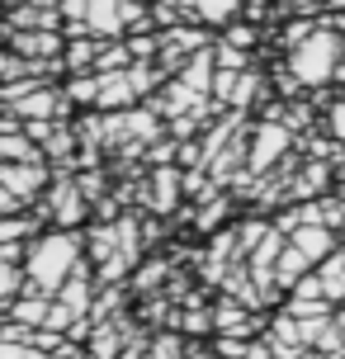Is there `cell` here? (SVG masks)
I'll return each mask as SVG.
<instances>
[{
  "mask_svg": "<svg viewBox=\"0 0 345 359\" xmlns=\"http://www.w3.org/2000/svg\"><path fill=\"white\" fill-rule=\"evenodd\" d=\"M95 57H100V53H95V43L76 38L72 48H67V67H72V72H86V67H90V72H95Z\"/></svg>",
  "mask_w": 345,
  "mask_h": 359,
  "instance_id": "ffe728a7",
  "label": "cell"
},
{
  "mask_svg": "<svg viewBox=\"0 0 345 359\" xmlns=\"http://www.w3.org/2000/svg\"><path fill=\"white\" fill-rule=\"evenodd\" d=\"M184 359H222V355H218V350H189Z\"/></svg>",
  "mask_w": 345,
  "mask_h": 359,
  "instance_id": "603a6c76",
  "label": "cell"
},
{
  "mask_svg": "<svg viewBox=\"0 0 345 359\" xmlns=\"http://www.w3.org/2000/svg\"><path fill=\"white\" fill-rule=\"evenodd\" d=\"M53 217L67 222V227L86 217V194H81V184H72V180H57L53 184Z\"/></svg>",
  "mask_w": 345,
  "mask_h": 359,
  "instance_id": "8992f818",
  "label": "cell"
},
{
  "mask_svg": "<svg viewBox=\"0 0 345 359\" xmlns=\"http://www.w3.org/2000/svg\"><path fill=\"white\" fill-rule=\"evenodd\" d=\"M341 29H345V19H341Z\"/></svg>",
  "mask_w": 345,
  "mask_h": 359,
  "instance_id": "484cf974",
  "label": "cell"
},
{
  "mask_svg": "<svg viewBox=\"0 0 345 359\" xmlns=\"http://www.w3.org/2000/svg\"><path fill=\"white\" fill-rule=\"evenodd\" d=\"M0 184L15 198H34L48 184V165L43 161H0Z\"/></svg>",
  "mask_w": 345,
  "mask_h": 359,
  "instance_id": "3957f363",
  "label": "cell"
},
{
  "mask_svg": "<svg viewBox=\"0 0 345 359\" xmlns=\"http://www.w3.org/2000/svg\"><path fill=\"white\" fill-rule=\"evenodd\" d=\"M57 298H62V307L72 312L76 322H90V317H86V312H90V274H86V265H81L72 279L62 284V293H57Z\"/></svg>",
  "mask_w": 345,
  "mask_h": 359,
  "instance_id": "ba28073f",
  "label": "cell"
},
{
  "mask_svg": "<svg viewBox=\"0 0 345 359\" xmlns=\"http://www.w3.org/2000/svg\"><path fill=\"white\" fill-rule=\"evenodd\" d=\"M293 10H317V5H322V0H289Z\"/></svg>",
  "mask_w": 345,
  "mask_h": 359,
  "instance_id": "cb8c5ba5",
  "label": "cell"
},
{
  "mask_svg": "<svg viewBox=\"0 0 345 359\" xmlns=\"http://www.w3.org/2000/svg\"><path fill=\"white\" fill-rule=\"evenodd\" d=\"M180 10L203 19V24H227V19L241 10V0H180Z\"/></svg>",
  "mask_w": 345,
  "mask_h": 359,
  "instance_id": "8fae6325",
  "label": "cell"
},
{
  "mask_svg": "<svg viewBox=\"0 0 345 359\" xmlns=\"http://www.w3.org/2000/svg\"><path fill=\"white\" fill-rule=\"evenodd\" d=\"M151 184H156L151 203H156V208H170V203H175V194H180V175H175V170H156V180H151Z\"/></svg>",
  "mask_w": 345,
  "mask_h": 359,
  "instance_id": "ac0fdd59",
  "label": "cell"
},
{
  "mask_svg": "<svg viewBox=\"0 0 345 359\" xmlns=\"http://www.w3.org/2000/svg\"><path fill=\"white\" fill-rule=\"evenodd\" d=\"M308 255L298 251V246H284V255H279V284H293L298 274H308Z\"/></svg>",
  "mask_w": 345,
  "mask_h": 359,
  "instance_id": "e0dca14e",
  "label": "cell"
},
{
  "mask_svg": "<svg viewBox=\"0 0 345 359\" xmlns=\"http://www.w3.org/2000/svg\"><path fill=\"white\" fill-rule=\"evenodd\" d=\"M53 317V303H48V293H29V298H19L10 303V322L15 326H29V331H43Z\"/></svg>",
  "mask_w": 345,
  "mask_h": 359,
  "instance_id": "52a82bcc",
  "label": "cell"
},
{
  "mask_svg": "<svg viewBox=\"0 0 345 359\" xmlns=\"http://www.w3.org/2000/svg\"><path fill=\"white\" fill-rule=\"evenodd\" d=\"M15 24H19V29H29V24H34V29H53L57 15H53V10H43V5H24V10H15Z\"/></svg>",
  "mask_w": 345,
  "mask_h": 359,
  "instance_id": "d6986e66",
  "label": "cell"
},
{
  "mask_svg": "<svg viewBox=\"0 0 345 359\" xmlns=\"http://www.w3.org/2000/svg\"><path fill=\"white\" fill-rule=\"evenodd\" d=\"M76 269H81V241L72 232L38 236L34 246H24V274L34 279L38 293H62Z\"/></svg>",
  "mask_w": 345,
  "mask_h": 359,
  "instance_id": "6da1fadb",
  "label": "cell"
},
{
  "mask_svg": "<svg viewBox=\"0 0 345 359\" xmlns=\"http://www.w3.org/2000/svg\"><path fill=\"white\" fill-rule=\"evenodd\" d=\"M336 76H341V81H345V43H341V72H336Z\"/></svg>",
  "mask_w": 345,
  "mask_h": 359,
  "instance_id": "d4e9b609",
  "label": "cell"
},
{
  "mask_svg": "<svg viewBox=\"0 0 345 359\" xmlns=\"http://www.w3.org/2000/svg\"><path fill=\"white\" fill-rule=\"evenodd\" d=\"M284 147H289V133L279 123H265L251 142V170H270V165L284 156Z\"/></svg>",
  "mask_w": 345,
  "mask_h": 359,
  "instance_id": "277c9868",
  "label": "cell"
},
{
  "mask_svg": "<svg viewBox=\"0 0 345 359\" xmlns=\"http://www.w3.org/2000/svg\"><path fill=\"white\" fill-rule=\"evenodd\" d=\"M86 24H90V34H100V38L123 34V24H128V0H90V15H86Z\"/></svg>",
  "mask_w": 345,
  "mask_h": 359,
  "instance_id": "5b68a950",
  "label": "cell"
},
{
  "mask_svg": "<svg viewBox=\"0 0 345 359\" xmlns=\"http://www.w3.org/2000/svg\"><path fill=\"white\" fill-rule=\"evenodd\" d=\"M331 133H336V137L345 142V104H336V109H331Z\"/></svg>",
  "mask_w": 345,
  "mask_h": 359,
  "instance_id": "44dd1931",
  "label": "cell"
},
{
  "mask_svg": "<svg viewBox=\"0 0 345 359\" xmlns=\"http://www.w3.org/2000/svg\"><path fill=\"white\" fill-rule=\"evenodd\" d=\"M289 72L298 86H322L331 76L341 72V38L331 34V29H317L308 43H298L289 57Z\"/></svg>",
  "mask_w": 345,
  "mask_h": 359,
  "instance_id": "7a4b0ae2",
  "label": "cell"
},
{
  "mask_svg": "<svg viewBox=\"0 0 345 359\" xmlns=\"http://www.w3.org/2000/svg\"><path fill=\"white\" fill-rule=\"evenodd\" d=\"M19 203H24V198H15L10 189H5V184H0V213H15Z\"/></svg>",
  "mask_w": 345,
  "mask_h": 359,
  "instance_id": "7402d4cb",
  "label": "cell"
},
{
  "mask_svg": "<svg viewBox=\"0 0 345 359\" xmlns=\"http://www.w3.org/2000/svg\"><path fill=\"white\" fill-rule=\"evenodd\" d=\"M19 255H24L19 246H0V303H10L19 293V284H24V269L15 265Z\"/></svg>",
  "mask_w": 345,
  "mask_h": 359,
  "instance_id": "4fadbf2b",
  "label": "cell"
},
{
  "mask_svg": "<svg viewBox=\"0 0 345 359\" xmlns=\"http://www.w3.org/2000/svg\"><path fill=\"white\" fill-rule=\"evenodd\" d=\"M137 100V86L128 72H114V76H100V109H123Z\"/></svg>",
  "mask_w": 345,
  "mask_h": 359,
  "instance_id": "9c48e42d",
  "label": "cell"
},
{
  "mask_svg": "<svg viewBox=\"0 0 345 359\" xmlns=\"http://www.w3.org/2000/svg\"><path fill=\"white\" fill-rule=\"evenodd\" d=\"M119 345H123L119 326H109V322H100V326H95V341H90L95 359H119Z\"/></svg>",
  "mask_w": 345,
  "mask_h": 359,
  "instance_id": "2e32d148",
  "label": "cell"
},
{
  "mask_svg": "<svg viewBox=\"0 0 345 359\" xmlns=\"http://www.w3.org/2000/svg\"><path fill=\"white\" fill-rule=\"evenodd\" d=\"M10 43H15V53H19V57H53L57 48H62V38H57L53 29H38V34L19 29V34H10Z\"/></svg>",
  "mask_w": 345,
  "mask_h": 359,
  "instance_id": "30bf717a",
  "label": "cell"
},
{
  "mask_svg": "<svg viewBox=\"0 0 345 359\" xmlns=\"http://www.w3.org/2000/svg\"><path fill=\"white\" fill-rule=\"evenodd\" d=\"M15 109L24 114V123H29V118H57V114H62V95L38 90V95H29V100H19Z\"/></svg>",
  "mask_w": 345,
  "mask_h": 359,
  "instance_id": "9a60e30c",
  "label": "cell"
},
{
  "mask_svg": "<svg viewBox=\"0 0 345 359\" xmlns=\"http://www.w3.org/2000/svg\"><path fill=\"white\" fill-rule=\"evenodd\" d=\"M0 161H43L29 133H0Z\"/></svg>",
  "mask_w": 345,
  "mask_h": 359,
  "instance_id": "5bb4252c",
  "label": "cell"
},
{
  "mask_svg": "<svg viewBox=\"0 0 345 359\" xmlns=\"http://www.w3.org/2000/svg\"><path fill=\"white\" fill-rule=\"evenodd\" d=\"M289 246H298V251L317 265L322 255H331V232H327V227H293V241H289Z\"/></svg>",
  "mask_w": 345,
  "mask_h": 359,
  "instance_id": "7c38bea8",
  "label": "cell"
}]
</instances>
